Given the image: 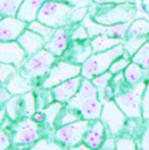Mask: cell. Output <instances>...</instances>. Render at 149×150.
Returning a JSON list of instances; mask_svg holds the SVG:
<instances>
[{
	"mask_svg": "<svg viewBox=\"0 0 149 150\" xmlns=\"http://www.w3.org/2000/svg\"><path fill=\"white\" fill-rule=\"evenodd\" d=\"M136 6L131 2L108 5L93 4V7H90L89 10V15L95 23L106 26L131 23L136 17Z\"/></svg>",
	"mask_w": 149,
	"mask_h": 150,
	"instance_id": "obj_1",
	"label": "cell"
},
{
	"mask_svg": "<svg viewBox=\"0 0 149 150\" xmlns=\"http://www.w3.org/2000/svg\"><path fill=\"white\" fill-rule=\"evenodd\" d=\"M126 118L127 115L121 111L114 100L103 102V109L100 119L103 122V125L108 127L112 136H117L122 131L126 125Z\"/></svg>",
	"mask_w": 149,
	"mask_h": 150,
	"instance_id": "obj_8",
	"label": "cell"
},
{
	"mask_svg": "<svg viewBox=\"0 0 149 150\" xmlns=\"http://www.w3.org/2000/svg\"><path fill=\"white\" fill-rule=\"evenodd\" d=\"M81 118H82L81 113L79 112L77 110L67 108V109L63 112L62 117L60 118L58 125L62 127V125H70V123H73V122H76V121H80Z\"/></svg>",
	"mask_w": 149,
	"mask_h": 150,
	"instance_id": "obj_34",
	"label": "cell"
},
{
	"mask_svg": "<svg viewBox=\"0 0 149 150\" xmlns=\"http://www.w3.org/2000/svg\"><path fill=\"white\" fill-rule=\"evenodd\" d=\"M17 42L24 48L28 57L34 55L35 53H37L38 50H43L45 44H46V42L44 40V38L42 36H39L35 31L31 30L28 28L19 36Z\"/></svg>",
	"mask_w": 149,
	"mask_h": 150,
	"instance_id": "obj_16",
	"label": "cell"
},
{
	"mask_svg": "<svg viewBox=\"0 0 149 150\" xmlns=\"http://www.w3.org/2000/svg\"><path fill=\"white\" fill-rule=\"evenodd\" d=\"M18 69L11 65V64H6V63H0V81H1V85H5L7 81L13 76Z\"/></svg>",
	"mask_w": 149,
	"mask_h": 150,
	"instance_id": "obj_37",
	"label": "cell"
},
{
	"mask_svg": "<svg viewBox=\"0 0 149 150\" xmlns=\"http://www.w3.org/2000/svg\"><path fill=\"white\" fill-rule=\"evenodd\" d=\"M112 79H113V74H112L110 71H106L104 73H102V74L93 77L91 81L93 82L94 85L99 88V91H101V90H104L106 88L109 86V84L112 81Z\"/></svg>",
	"mask_w": 149,
	"mask_h": 150,
	"instance_id": "obj_36",
	"label": "cell"
},
{
	"mask_svg": "<svg viewBox=\"0 0 149 150\" xmlns=\"http://www.w3.org/2000/svg\"><path fill=\"white\" fill-rule=\"evenodd\" d=\"M99 150H116V140L112 138H109L108 140L103 142L102 147Z\"/></svg>",
	"mask_w": 149,
	"mask_h": 150,
	"instance_id": "obj_44",
	"label": "cell"
},
{
	"mask_svg": "<svg viewBox=\"0 0 149 150\" xmlns=\"http://www.w3.org/2000/svg\"><path fill=\"white\" fill-rule=\"evenodd\" d=\"M27 57L26 52L17 40L0 42V63L11 64L19 69L26 62Z\"/></svg>",
	"mask_w": 149,
	"mask_h": 150,
	"instance_id": "obj_11",
	"label": "cell"
},
{
	"mask_svg": "<svg viewBox=\"0 0 149 150\" xmlns=\"http://www.w3.org/2000/svg\"><path fill=\"white\" fill-rule=\"evenodd\" d=\"M75 98L79 99H91V98H99V88L93 84L91 80L83 77V81L80 86L79 92L76 93Z\"/></svg>",
	"mask_w": 149,
	"mask_h": 150,
	"instance_id": "obj_24",
	"label": "cell"
},
{
	"mask_svg": "<svg viewBox=\"0 0 149 150\" xmlns=\"http://www.w3.org/2000/svg\"><path fill=\"white\" fill-rule=\"evenodd\" d=\"M82 72V65L67 62V61H58L50 69L47 76L45 77L40 88L44 90H52L56 85L63 82L71 80L73 77L80 76Z\"/></svg>",
	"mask_w": 149,
	"mask_h": 150,
	"instance_id": "obj_6",
	"label": "cell"
},
{
	"mask_svg": "<svg viewBox=\"0 0 149 150\" xmlns=\"http://www.w3.org/2000/svg\"><path fill=\"white\" fill-rule=\"evenodd\" d=\"M90 39V35L87 31V27L82 23L72 25L71 28V42H82V40H87Z\"/></svg>",
	"mask_w": 149,
	"mask_h": 150,
	"instance_id": "obj_33",
	"label": "cell"
},
{
	"mask_svg": "<svg viewBox=\"0 0 149 150\" xmlns=\"http://www.w3.org/2000/svg\"><path fill=\"white\" fill-rule=\"evenodd\" d=\"M124 53L126 52H124L123 45L120 44L106 52L92 54L82 64V77L92 80L95 76L109 71L112 63L119 57L123 56Z\"/></svg>",
	"mask_w": 149,
	"mask_h": 150,
	"instance_id": "obj_2",
	"label": "cell"
},
{
	"mask_svg": "<svg viewBox=\"0 0 149 150\" xmlns=\"http://www.w3.org/2000/svg\"><path fill=\"white\" fill-rule=\"evenodd\" d=\"M10 139L9 136L7 134L4 130H1L0 132V150H8L10 147Z\"/></svg>",
	"mask_w": 149,
	"mask_h": 150,
	"instance_id": "obj_41",
	"label": "cell"
},
{
	"mask_svg": "<svg viewBox=\"0 0 149 150\" xmlns=\"http://www.w3.org/2000/svg\"><path fill=\"white\" fill-rule=\"evenodd\" d=\"M124 79L129 85H136L143 81H147L149 77V69H146L138 65L137 63L131 62L127 69L123 71Z\"/></svg>",
	"mask_w": 149,
	"mask_h": 150,
	"instance_id": "obj_21",
	"label": "cell"
},
{
	"mask_svg": "<svg viewBox=\"0 0 149 150\" xmlns=\"http://www.w3.org/2000/svg\"><path fill=\"white\" fill-rule=\"evenodd\" d=\"M147 40H148V37L126 38V39L123 40V43H122L126 54L131 58V57L136 54L137 52L139 50V48H140Z\"/></svg>",
	"mask_w": 149,
	"mask_h": 150,
	"instance_id": "obj_27",
	"label": "cell"
},
{
	"mask_svg": "<svg viewBox=\"0 0 149 150\" xmlns=\"http://www.w3.org/2000/svg\"><path fill=\"white\" fill-rule=\"evenodd\" d=\"M5 110L8 115V119L13 121H16L18 118L23 117V96L13 95V98L6 102Z\"/></svg>",
	"mask_w": 149,
	"mask_h": 150,
	"instance_id": "obj_23",
	"label": "cell"
},
{
	"mask_svg": "<svg viewBox=\"0 0 149 150\" xmlns=\"http://www.w3.org/2000/svg\"><path fill=\"white\" fill-rule=\"evenodd\" d=\"M147 81H143L136 85H130L123 92L114 94V101L121 111L129 119H143L141 101L143 92L147 86Z\"/></svg>",
	"mask_w": 149,
	"mask_h": 150,
	"instance_id": "obj_3",
	"label": "cell"
},
{
	"mask_svg": "<svg viewBox=\"0 0 149 150\" xmlns=\"http://www.w3.org/2000/svg\"><path fill=\"white\" fill-rule=\"evenodd\" d=\"M131 62L137 63L143 69H149V38L136 54L131 57Z\"/></svg>",
	"mask_w": 149,
	"mask_h": 150,
	"instance_id": "obj_28",
	"label": "cell"
},
{
	"mask_svg": "<svg viewBox=\"0 0 149 150\" xmlns=\"http://www.w3.org/2000/svg\"><path fill=\"white\" fill-rule=\"evenodd\" d=\"M11 95H13V94L7 90L6 86H2L1 90H0V103H1V104H6L7 101L10 100V99L13 98Z\"/></svg>",
	"mask_w": 149,
	"mask_h": 150,
	"instance_id": "obj_43",
	"label": "cell"
},
{
	"mask_svg": "<svg viewBox=\"0 0 149 150\" xmlns=\"http://www.w3.org/2000/svg\"><path fill=\"white\" fill-rule=\"evenodd\" d=\"M70 150H94L90 147H87V144H77V146H74V147H71Z\"/></svg>",
	"mask_w": 149,
	"mask_h": 150,
	"instance_id": "obj_47",
	"label": "cell"
},
{
	"mask_svg": "<svg viewBox=\"0 0 149 150\" xmlns=\"http://www.w3.org/2000/svg\"><path fill=\"white\" fill-rule=\"evenodd\" d=\"M91 120H80L73 123L60 127L55 132L56 141L61 142L66 147L77 146L85 136L87 131L91 127Z\"/></svg>",
	"mask_w": 149,
	"mask_h": 150,
	"instance_id": "obj_7",
	"label": "cell"
},
{
	"mask_svg": "<svg viewBox=\"0 0 149 150\" xmlns=\"http://www.w3.org/2000/svg\"><path fill=\"white\" fill-rule=\"evenodd\" d=\"M140 149L149 150V120H146L143 136L140 138Z\"/></svg>",
	"mask_w": 149,
	"mask_h": 150,
	"instance_id": "obj_40",
	"label": "cell"
},
{
	"mask_svg": "<svg viewBox=\"0 0 149 150\" xmlns=\"http://www.w3.org/2000/svg\"><path fill=\"white\" fill-rule=\"evenodd\" d=\"M24 0H0V16H16Z\"/></svg>",
	"mask_w": 149,
	"mask_h": 150,
	"instance_id": "obj_26",
	"label": "cell"
},
{
	"mask_svg": "<svg viewBox=\"0 0 149 150\" xmlns=\"http://www.w3.org/2000/svg\"><path fill=\"white\" fill-rule=\"evenodd\" d=\"M71 25L63 26L60 28H56L53 37L45 44L44 48L54 54L56 57L63 56V54L66 52L70 46L71 40Z\"/></svg>",
	"mask_w": 149,
	"mask_h": 150,
	"instance_id": "obj_13",
	"label": "cell"
},
{
	"mask_svg": "<svg viewBox=\"0 0 149 150\" xmlns=\"http://www.w3.org/2000/svg\"><path fill=\"white\" fill-rule=\"evenodd\" d=\"M56 58L54 54L43 48L28 57L23 66L18 69V72L29 80L42 77L48 74L50 69L56 63Z\"/></svg>",
	"mask_w": 149,
	"mask_h": 150,
	"instance_id": "obj_5",
	"label": "cell"
},
{
	"mask_svg": "<svg viewBox=\"0 0 149 150\" xmlns=\"http://www.w3.org/2000/svg\"><path fill=\"white\" fill-rule=\"evenodd\" d=\"M57 1H63V2H66L68 5H71V6L73 7H77L82 5V2L84 1V0H57Z\"/></svg>",
	"mask_w": 149,
	"mask_h": 150,
	"instance_id": "obj_46",
	"label": "cell"
},
{
	"mask_svg": "<svg viewBox=\"0 0 149 150\" xmlns=\"http://www.w3.org/2000/svg\"><path fill=\"white\" fill-rule=\"evenodd\" d=\"M116 150H137V144L131 138L121 137L116 140Z\"/></svg>",
	"mask_w": 149,
	"mask_h": 150,
	"instance_id": "obj_38",
	"label": "cell"
},
{
	"mask_svg": "<svg viewBox=\"0 0 149 150\" xmlns=\"http://www.w3.org/2000/svg\"><path fill=\"white\" fill-rule=\"evenodd\" d=\"M46 0H24L16 17L26 23H31L37 19L38 13Z\"/></svg>",
	"mask_w": 149,
	"mask_h": 150,
	"instance_id": "obj_19",
	"label": "cell"
},
{
	"mask_svg": "<svg viewBox=\"0 0 149 150\" xmlns=\"http://www.w3.org/2000/svg\"><path fill=\"white\" fill-rule=\"evenodd\" d=\"M63 108V103L62 102H54L52 103L47 108H45L43 110L44 114H45V121L50 125V127H54V123H55V120L57 118V115L60 114L61 110Z\"/></svg>",
	"mask_w": 149,
	"mask_h": 150,
	"instance_id": "obj_30",
	"label": "cell"
},
{
	"mask_svg": "<svg viewBox=\"0 0 149 150\" xmlns=\"http://www.w3.org/2000/svg\"><path fill=\"white\" fill-rule=\"evenodd\" d=\"M130 63H131V58L124 53L123 56L119 57V58H117L114 62L112 63L109 71H110L113 75L118 74V73H121V72H123L124 69H127V66H128Z\"/></svg>",
	"mask_w": 149,
	"mask_h": 150,
	"instance_id": "obj_35",
	"label": "cell"
},
{
	"mask_svg": "<svg viewBox=\"0 0 149 150\" xmlns=\"http://www.w3.org/2000/svg\"><path fill=\"white\" fill-rule=\"evenodd\" d=\"M89 7L87 6H77L74 7L72 13H70V17H68V25H76V24H80L82 23L84 18L89 15Z\"/></svg>",
	"mask_w": 149,
	"mask_h": 150,
	"instance_id": "obj_31",
	"label": "cell"
},
{
	"mask_svg": "<svg viewBox=\"0 0 149 150\" xmlns=\"http://www.w3.org/2000/svg\"><path fill=\"white\" fill-rule=\"evenodd\" d=\"M82 81H83V77L82 75H80L56 85L55 88H52V94L54 100L62 103H65V102L67 103L79 92Z\"/></svg>",
	"mask_w": 149,
	"mask_h": 150,
	"instance_id": "obj_15",
	"label": "cell"
},
{
	"mask_svg": "<svg viewBox=\"0 0 149 150\" xmlns=\"http://www.w3.org/2000/svg\"><path fill=\"white\" fill-rule=\"evenodd\" d=\"M148 38H149V36H148Z\"/></svg>",
	"mask_w": 149,
	"mask_h": 150,
	"instance_id": "obj_48",
	"label": "cell"
},
{
	"mask_svg": "<svg viewBox=\"0 0 149 150\" xmlns=\"http://www.w3.org/2000/svg\"><path fill=\"white\" fill-rule=\"evenodd\" d=\"M66 146L61 142H55L48 139H40L29 150H66Z\"/></svg>",
	"mask_w": 149,
	"mask_h": 150,
	"instance_id": "obj_32",
	"label": "cell"
},
{
	"mask_svg": "<svg viewBox=\"0 0 149 150\" xmlns=\"http://www.w3.org/2000/svg\"><path fill=\"white\" fill-rule=\"evenodd\" d=\"M136 0H91V2L98 5H108V4H135Z\"/></svg>",
	"mask_w": 149,
	"mask_h": 150,
	"instance_id": "obj_42",
	"label": "cell"
},
{
	"mask_svg": "<svg viewBox=\"0 0 149 150\" xmlns=\"http://www.w3.org/2000/svg\"><path fill=\"white\" fill-rule=\"evenodd\" d=\"M2 86H6L7 90L13 95H21L27 92H31L34 88V86L31 83V80L25 77L24 75H21L18 71Z\"/></svg>",
	"mask_w": 149,
	"mask_h": 150,
	"instance_id": "obj_18",
	"label": "cell"
},
{
	"mask_svg": "<svg viewBox=\"0 0 149 150\" xmlns=\"http://www.w3.org/2000/svg\"><path fill=\"white\" fill-rule=\"evenodd\" d=\"M73 8V6L63 1L46 0L38 13L37 20L53 28L67 26L68 17Z\"/></svg>",
	"mask_w": 149,
	"mask_h": 150,
	"instance_id": "obj_4",
	"label": "cell"
},
{
	"mask_svg": "<svg viewBox=\"0 0 149 150\" xmlns=\"http://www.w3.org/2000/svg\"><path fill=\"white\" fill-rule=\"evenodd\" d=\"M104 125L102 121H94L90 129L87 131L83 138V144L94 150H98L102 147L104 142Z\"/></svg>",
	"mask_w": 149,
	"mask_h": 150,
	"instance_id": "obj_17",
	"label": "cell"
},
{
	"mask_svg": "<svg viewBox=\"0 0 149 150\" xmlns=\"http://www.w3.org/2000/svg\"><path fill=\"white\" fill-rule=\"evenodd\" d=\"M149 36V20L145 18L133 19L129 25L127 38L132 37H148Z\"/></svg>",
	"mask_w": 149,
	"mask_h": 150,
	"instance_id": "obj_22",
	"label": "cell"
},
{
	"mask_svg": "<svg viewBox=\"0 0 149 150\" xmlns=\"http://www.w3.org/2000/svg\"><path fill=\"white\" fill-rule=\"evenodd\" d=\"M67 108L75 109L81 113L82 118L85 120H98L101 117L103 103L99 98H91V99H79L73 96L66 103Z\"/></svg>",
	"mask_w": 149,
	"mask_h": 150,
	"instance_id": "obj_9",
	"label": "cell"
},
{
	"mask_svg": "<svg viewBox=\"0 0 149 150\" xmlns=\"http://www.w3.org/2000/svg\"><path fill=\"white\" fill-rule=\"evenodd\" d=\"M90 43H91L93 54H96V53H102V52L111 50L113 47L122 44L123 39L110 37L108 35H98V36H94L91 38Z\"/></svg>",
	"mask_w": 149,
	"mask_h": 150,
	"instance_id": "obj_20",
	"label": "cell"
},
{
	"mask_svg": "<svg viewBox=\"0 0 149 150\" xmlns=\"http://www.w3.org/2000/svg\"><path fill=\"white\" fill-rule=\"evenodd\" d=\"M33 120H35L36 122H42L45 120V114H44L43 111H38V112H35L33 114Z\"/></svg>",
	"mask_w": 149,
	"mask_h": 150,
	"instance_id": "obj_45",
	"label": "cell"
},
{
	"mask_svg": "<svg viewBox=\"0 0 149 150\" xmlns=\"http://www.w3.org/2000/svg\"><path fill=\"white\" fill-rule=\"evenodd\" d=\"M27 28L33 31H35L39 36H42L46 43L50 40V38L53 37V35H54V33H55V30H56V28H53V27H50V26L45 25V24L40 23L37 19L34 20V21H31V23H29Z\"/></svg>",
	"mask_w": 149,
	"mask_h": 150,
	"instance_id": "obj_25",
	"label": "cell"
},
{
	"mask_svg": "<svg viewBox=\"0 0 149 150\" xmlns=\"http://www.w3.org/2000/svg\"><path fill=\"white\" fill-rule=\"evenodd\" d=\"M141 114L143 120H149V82L147 83L146 90L143 92L141 101Z\"/></svg>",
	"mask_w": 149,
	"mask_h": 150,
	"instance_id": "obj_39",
	"label": "cell"
},
{
	"mask_svg": "<svg viewBox=\"0 0 149 150\" xmlns=\"http://www.w3.org/2000/svg\"><path fill=\"white\" fill-rule=\"evenodd\" d=\"M93 54L90 40H82V42H73L71 46H68L66 52L63 54L64 61L80 64L82 65L89 57Z\"/></svg>",
	"mask_w": 149,
	"mask_h": 150,
	"instance_id": "obj_14",
	"label": "cell"
},
{
	"mask_svg": "<svg viewBox=\"0 0 149 150\" xmlns=\"http://www.w3.org/2000/svg\"><path fill=\"white\" fill-rule=\"evenodd\" d=\"M21 96H23V117L29 118L36 112L35 94L31 91L25 94H21Z\"/></svg>",
	"mask_w": 149,
	"mask_h": 150,
	"instance_id": "obj_29",
	"label": "cell"
},
{
	"mask_svg": "<svg viewBox=\"0 0 149 150\" xmlns=\"http://www.w3.org/2000/svg\"><path fill=\"white\" fill-rule=\"evenodd\" d=\"M28 23L16 16H7L0 19V42H13L27 29Z\"/></svg>",
	"mask_w": 149,
	"mask_h": 150,
	"instance_id": "obj_12",
	"label": "cell"
},
{
	"mask_svg": "<svg viewBox=\"0 0 149 150\" xmlns=\"http://www.w3.org/2000/svg\"><path fill=\"white\" fill-rule=\"evenodd\" d=\"M40 137L39 127L35 120L25 119L19 121L15 127L13 142V144H31L37 141Z\"/></svg>",
	"mask_w": 149,
	"mask_h": 150,
	"instance_id": "obj_10",
	"label": "cell"
}]
</instances>
